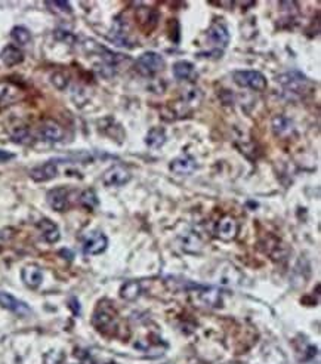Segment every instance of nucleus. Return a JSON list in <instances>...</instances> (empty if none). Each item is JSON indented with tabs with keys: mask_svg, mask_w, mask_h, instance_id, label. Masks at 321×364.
Instances as JSON below:
<instances>
[{
	"mask_svg": "<svg viewBox=\"0 0 321 364\" xmlns=\"http://www.w3.org/2000/svg\"><path fill=\"white\" fill-rule=\"evenodd\" d=\"M232 80L242 86V88H247L252 91L262 92L267 89L268 86V80L267 77L260 73V71H255V70H238L232 73Z\"/></svg>",
	"mask_w": 321,
	"mask_h": 364,
	"instance_id": "nucleus-1",
	"label": "nucleus"
},
{
	"mask_svg": "<svg viewBox=\"0 0 321 364\" xmlns=\"http://www.w3.org/2000/svg\"><path fill=\"white\" fill-rule=\"evenodd\" d=\"M135 65L142 76H154L165 68L166 63L160 53L150 51V52H144L142 55H139Z\"/></svg>",
	"mask_w": 321,
	"mask_h": 364,
	"instance_id": "nucleus-2",
	"label": "nucleus"
},
{
	"mask_svg": "<svg viewBox=\"0 0 321 364\" xmlns=\"http://www.w3.org/2000/svg\"><path fill=\"white\" fill-rule=\"evenodd\" d=\"M277 82L282 85L283 88L287 92H292V93H304V92L308 91L309 88V80L307 78L305 74H302L300 71H287L284 74H280L277 77Z\"/></svg>",
	"mask_w": 321,
	"mask_h": 364,
	"instance_id": "nucleus-3",
	"label": "nucleus"
},
{
	"mask_svg": "<svg viewBox=\"0 0 321 364\" xmlns=\"http://www.w3.org/2000/svg\"><path fill=\"white\" fill-rule=\"evenodd\" d=\"M193 296H195V302L200 307L216 308L222 304V293L215 286H195Z\"/></svg>",
	"mask_w": 321,
	"mask_h": 364,
	"instance_id": "nucleus-4",
	"label": "nucleus"
},
{
	"mask_svg": "<svg viewBox=\"0 0 321 364\" xmlns=\"http://www.w3.org/2000/svg\"><path fill=\"white\" fill-rule=\"evenodd\" d=\"M132 179V175L125 166L122 165H113L111 168L104 172L103 182L105 187H123Z\"/></svg>",
	"mask_w": 321,
	"mask_h": 364,
	"instance_id": "nucleus-5",
	"label": "nucleus"
},
{
	"mask_svg": "<svg viewBox=\"0 0 321 364\" xmlns=\"http://www.w3.org/2000/svg\"><path fill=\"white\" fill-rule=\"evenodd\" d=\"M207 39L210 40V43L216 49L227 48V45L230 43V33L222 19H216L210 24L209 30H207Z\"/></svg>",
	"mask_w": 321,
	"mask_h": 364,
	"instance_id": "nucleus-6",
	"label": "nucleus"
},
{
	"mask_svg": "<svg viewBox=\"0 0 321 364\" xmlns=\"http://www.w3.org/2000/svg\"><path fill=\"white\" fill-rule=\"evenodd\" d=\"M0 305H2V308L13 312L16 315H21V317H26L31 312L30 307L27 305L26 302L16 299L15 296H12L8 292H0Z\"/></svg>",
	"mask_w": 321,
	"mask_h": 364,
	"instance_id": "nucleus-7",
	"label": "nucleus"
},
{
	"mask_svg": "<svg viewBox=\"0 0 321 364\" xmlns=\"http://www.w3.org/2000/svg\"><path fill=\"white\" fill-rule=\"evenodd\" d=\"M39 135L40 138L46 143H61L64 139L65 132L64 128L59 123H56L53 120H48L40 126Z\"/></svg>",
	"mask_w": 321,
	"mask_h": 364,
	"instance_id": "nucleus-8",
	"label": "nucleus"
},
{
	"mask_svg": "<svg viewBox=\"0 0 321 364\" xmlns=\"http://www.w3.org/2000/svg\"><path fill=\"white\" fill-rule=\"evenodd\" d=\"M238 234V224L231 216H224L216 225V235L224 241H231Z\"/></svg>",
	"mask_w": 321,
	"mask_h": 364,
	"instance_id": "nucleus-9",
	"label": "nucleus"
},
{
	"mask_svg": "<svg viewBox=\"0 0 321 364\" xmlns=\"http://www.w3.org/2000/svg\"><path fill=\"white\" fill-rule=\"evenodd\" d=\"M58 175V166L53 161H46L30 170V178L34 182H46Z\"/></svg>",
	"mask_w": 321,
	"mask_h": 364,
	"instance_id": "nucleus-10",
	"label": "nucleus"
},
{
	"mask_svg": "<svg viewBox=\"0 0 321 364\" xmlns=\"http://www.w3.org/2000/svg\"><path fill=\"white\" fill-rule=\"evenodd\" d=\"M108 246V238L103 233H92L85 241L83 252L86 255H101Z\"/></svg>",
	"mask_w": 321,
	"mask_h": 364,
	"instance_id": "nucleus-11",
	"label": "nucleus"
},
{
	"mask_svg": "<svg viewBox=\"0 0 321 364\" xmlns=\"http://www.w3.org/2000/svg\"><path fill=\"white\" fill-rule=\"evenodd\" d=\"M48 203L55 212H64L68 208V190L64 187H58L51 190L48 195Z\"/></svg>",
	"mask_w": 321,
	"mask_h": 364,
	"instance_id": "nucleus-12",
	"label": "nucleus"
},
{
	"mask_svg": "<svg viewBox=\"0 0 321 364\" xmlns=\"http://www.w3.org/2000/svg\"><path fill=\"white\" fill-rule=\"evenodd\" d=\"M195 168H197L195 160L188 154H182V156L173 158L169 165V169L175 175H190L195 170Z\"/></svg>",
	"mask_w": 321,
	"mask_h": 364,
	"instance_id": "nucleus-13",
	"label": "nucleus"
},
{
	"mask_svg": "<svg viewBox=\"0 0 321 364\" xmlns=\"http://www.w3.org/2000/svg\"><path fill=\"white\" fill-rule=\"evenodd\" d=\"M21 278L24 285L30 289H37L43 281V273L37 265H26L21 271Z\"/></svg>",
	"mask_w": 321,
	"mask_h": 364,
	"instance_id": "nucleus-14",
	"label": "nucleus"
},
{
	"mask_svg": "<svg viewBox=\"0 0 321 364\" xmlns=\"http://www.w3.org/2000/svg\"><path fill=\"white\" fill-rule=\"evenodd\" d=\"M180 247L182 250H185L187 253H200L203 250V241L198 237L197 233L194 231H188L185 234L180 235Z\"/></svg>",
	"mask_w": 321,
	"mask_h": 364,
	"instance_id": "nucleus-15",
	"label": "nucleus"
},
{
	"mask_svg": "<svg viewBox=\"0 0 321 364\" xmlns=\"http://www.w3.org/2000/svg\"><path fill=\"white\" fill-rule=\"evenodd\" d=\"M173 76L178 80H187L193 82L197 77V70L195 65L190 61H178L173 64Z\"/></svg>",
	"mask_w": 321,
	"mask_h": 364,
	"instance_id": "nucleus-16",
	"label": "nucleus"
},
{
	"mask_svg": "<svg viewBox=\"0 0 321 364\" xmlns=\"http://www.w3.org/2000/svg\"><path fill=\"white\" fill-rule=\"evenodd\" d=\"M0 59L2 63L8 67H13V65L21 64L24 61V53L23 51L18 48V46H13V45H8L6 48H3V51L0 52Z\"/></svg>",
	"mask_w": 321,
	"mask_h": 364,
	"instance_id": "nucleus-17",
	"label": "nucleus"
},
{
	"mask_svg": "<svg viewBox=\"0 0 321 364\" xmlns=\"http://www.w3.org/2000/svg\"><path fill=\"white\" fill-rule=\"evenodd\" d=\"M39 230L40 233H42L43 240L48 241V243H56L59 240V237H61L59 228L51 219H42L39 222Z\"/></svg>",
	"mask_w": 321,
	"mask_h": 364,
	"instance_id": "nucleus-18",
	"label": "nucleus"
},
{
	"mask_svg": "<svg viewBox=\"0 0 321 364\" xmlns=\"http://www.w3.org/2000/svg\"><path fill=\"white\" fill-rule=\"evenodd\" d=\"M203 98V93L198 88H190L182 93V98H180V105L184 107V113L185 110H193L197 105L200 104Z\"/></svg>",
	"mask_w": 321,
	"mask_h": 364,
	"instance_id": "nucleus-19",
	"label": "nucleus"
},
{
	"mask_svg": "<svg viewBox=\"0 0 321 364\" xmlns=\"http://www.w3.org/2000/svg\"><path fill=\"white\" fill-rule=\"evenodd\" d=\"M93 325L99 332H105L114 326V317L110 311L98 308V311L93 314Z\"/></svg>",
	"mask_w": 321,
	"mask_h": 364,
	"instance_id": "nucleus-20",
	"label": "nucleus"
},
{
	"mask_svg": "<svg viewBox=\"0 0 321 364\" xmlns=\"http://www.w3.org/2000/svg\"><path fill=\"white\" fill-rule=\"evenodd\" d=\"M166 132L163 128H151L148 130L147 136H145V144L150 148L157 150V148H160L166 144Z\"/></svg>",
	"mask_w": 321,
	"mask_h": 364,
	"instance_id": "nucleus-21",
	"label": "nucleus"
},
{
	"mask_svg": "<svg viewBox=\"0 0 321 364\" xmlns=\"http://www.w3.org/2000/svg\"><path fill=\"white\" fill-rule=\"evenodd\" d=\"M142 293V287L138 281H128L120 287V296L125 300H136Z\"/></svg>",
	"mask_w": 321,
	"mask_h": 364,
	"instance_id": "nucleus-22",
	"label": "nucleus"
},
{
	"mask_svg": "<svg viewBox=\"0 0 321 364\" xmlns=\"http://www.w3.org/2000/svg\"><path fill=\"white\" fill-rule=\"evenodd\" d=\"M11 37H12L13 42H15L16 45L26 46V45H28V43L31 42V33H30V30L26 28V27L16 26L13 27L12 31H11Z\"/></svg>",
	"mask_w": 321,
	"mask_h": 364,
	"instance_id": "nucleus-23",
	"label": "nucleus"
},
{
	"mask_svg": "<svg viewBox=\"0 0 321 364\" xmlns=\"http://www.w3.org/2000/svg\"><path fill=\"white\" fill-rule=\"evenodd\" d=\"M80 205H82L83 208L88 209V210H93V209L99 205V200H98L96 193H95L92 188L85 190V191L80 194Z\"/></svg>",
	"mask_w": 321,
	"mask_h": 364,
	"instance_id": "nucleus-24",
	"label": "nucleus"
},
{
	"mask_svg": "<svg viewBox=\"0 0 321 364\" xmlns=\"http://www.w3.org/2000/svg\"><path fill=\"white\" fill-rule=\"evenodd\" d=\"M290 128H292L290 120L284 116H275L272 118V130L275 132V135H284L290 130Z\"/></svg>",
	"mask_w": 321,
	"mask_h": 364,
	"instance_id": "nucleus-25",
	"label": "nucleus"
},
{
	"mask_svg": "<svg viewBox=\"0 0 321 364\" xmlns=\"http://www.w3.org/2000/svg\"><path fill=\"white\" fill-rule=\"evenodd\" d=\"M12 139L18 144H30L31 143V135L26 128H18L12 133Z\"/></svg>",
	"mask_w": 321,
	"mask_h": 364,
	"instance_id": "nucleus-26",
	"label": "nucleus"
},
{
	"mask_svg": "<svg viewBox=\"0 0 321 364\" xmlns=\"http://www.w3.org/2000/svg\"><path fill=\"white\" fill-rule=\"evenodd\" d=\"M46 6L52 8L51 11L55 12H63V13H70L71 12V6L68 2H58V0H53V2H46Z\"/></svg>",
	"mask_w": 321,
	"mask_h": 364,
	"instance_id": "nucleus-27",
	"label": "nucleus"
},
{
	"mask_svg": "<svg viewBox=\"0 0 321 364\" xmlns=\"http://www.w3.org/2000/svg\"><path fill=\"white\" fill-rule=\"evenodd\" d=\"M52 83H53L58 89H65L68 80H67V77L64 76V73H55V74L52 76Z\"/></svg>",
	"mask_w": 321,
	"mask_h": 364,
	"instance_id": "nucleus-28",
	"label": "nucleus"
},
{
	"mask_svg": "<svg viewBox=\"0 0 321 364\" xmlns=\"http://www.w3.org/2000/svg\"><path fill=\"white\" fill-rule=\"evenodd\" d=\"M12 154H8V153H0V160H8V158H12Z\"/></svg>",
	"mask_w": 321,
	"mask_h": 364,
	"instance_id": "nucleus-29",
	"label": "nucleus"
}]
</instances>
